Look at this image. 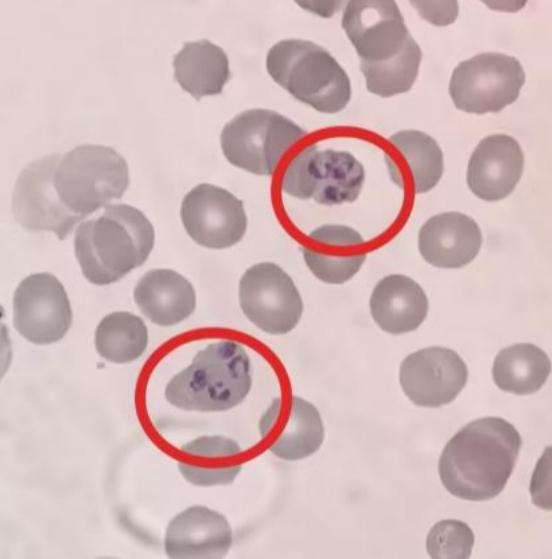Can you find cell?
Segmentation results:
<instances>
[{"instance_id":"1f68e13d","label":"cell","mask_w":552,"mask_h":559,"mask_svg":"<svg viewBox=\"0 0 552 559\" xmlns=\"http://www.w3.org/2000/svg\"><path fill=\"white\" fill-rule=\"evenodd\" d=\"M310 238L324 245H352L363 243L362 236L353 228L345 225H323L310 233Z\"/></svg>"},{"instance_id":"ac0fdd59","label":"cell","mask_w":552,"mask_h":559,"mask_svg":"<svg viewBox=\"0 0 552 559\" xmlns=\"http://www.w3.org/2000/svg\"><path fill=\"white\" fill-rule=\"evenodd\" d=\"M369 306L373 320L383 331L399 335L422 324L428 312V299L413 279L393 274L375 285Z\"/></svg>"},{"instance_id":"4dcf8cb0","label":"cell","mask_w":552,"mask_h":559,"mask_svg":"<svg viewBox=\"0 0 552 559\" xmlns=\"http://www.w3.org/2000/svg\"><path fill=\"white\" fill-rule=\"evenodd\" d=\"M422 18L436 26H446L458 15L457 1H411Z\"/></svg>"},{"instance_id":"44dd1931","label":"cell","mask_w":552,"mask_h":559,"mask_svg":"<svg viewBox=\"0 0 552 559\" xmlns=\"http://www.w3.org/2000/svg\"><path fill=\"white\" fill-rule=\"evenodd\" d=\"M173 67L177 83L197 99L220 94L230 77L227 54L207 39L184 43Z\"/></svg>"},{"instance_id":"30bf717a","label":"cell","mask_w":552,"mask_h":559,"mask_svg":"<svg viewBox=\"0 0 552 559\" xmlns=\"http://www.w3.org/2000/svg\"><path fill=\"white\" fill-rule=\"evenodd\" d=\"M72 323V310L62 283L52 274H31L13 296V324L26 340L48 345L62 339Z\"/></svg>"},{"instance_id":"9c48e42d","label":"cell","mask_w":552,"mask_h":559,"mask_svg":"<svg viewBox=\"0 0 552 559\" xmlns=\"http://www.w3.org/2000/svg\"><path fill=\"white\" fill-rule=\"evenodd\" d=\"M61 156L44 155L23 168L14 185L12 212L24 228L50 231L62 240L85 216L72 212L55 189L54 177Z\"/></svg>"},{"instance_id":"cb8c5ba5","label":"cell","mask_w":552,"mask_h":559,"mask_svg":"<svg viewBox=\"0 0 552 559\" xmlns=\"http://www.w3.org/2000/svg\"><path fill=\"white\" fill-rule=\"evenodd\" d=\"M421 50L409 36L401 49L385 60L361 61L360 68L367 90L380 97H391L409 91L419 71Z\"/></svg>"},{"instance_id":"52a82bcc","label":"cell","mask_w":552,"mask_h":559,"mask_svg":"<svg viewBox=\"0 0 552 559\" xmlns=\"http://www.w3.org/2000/svg\"><path fill=\"white\" fill-rule=\"evenodd\" d=\"M525 83L520 62L485 52L460 62L452 72L449 94L455 107L472 114L499 112L519 97Z\"/></svg>"},{"instance_id":"7c38bea8","label":"cell","mask_w":552,"mask_h":559,"mask_svg":"<svg viewBox=\"0 0 552 559\" xmlns=\"http://www.w3.org/2000/svg\"><path fill=\"white\" fill-rule=\"evenodd\" d=\"M467 380L468 368L458 353L438 346L409 354L399 369L405 395L415 405L428 408L452 402Z\"/></svg>"},{"instance_id":"83f0119b","label":"cell","mask_w":552,"mask_h":559,"mask_svg":"<svg viewBox=\"0 0 552 559\" xmlns=\"http://www.w3.org/2000/svg\"><path fill=\"white\" fill-rule=\"evenodd\" d=\"M181 450L190 459L215 461L239 455L241 446L233 438L214 434L197 437L183 444Z\"/></svg>"},{"instance_id":"4316f807","label":"cell","mask_w":552,"mask_h":559,"mask_svg":"<svg viewBox=\"0 0 552 559\" xmlns=\"http://www.w3.org/2000/svg\"><path fill=\"white\" fill-rule=\"evenodd\" d=\"M302 252L310 271L319 280L329 284H342L350 280L360 270L366 259L364 252L341 257H331L311 249H303Z\"/></svg>"},{"instance_id":"d6986e66","label":"cell","mask_w":552,"mask_h":559,"mask_svg":"<svg viewBox=\"0 0 552 559\" xmlns=\"http://www.w3.org/2000/svg\"><path fill=\"white\" fill-rule=\"evenodd\" d=\"M134 300L153 323L172 326L188 318L196 307L191 283L171 269H153L145 273L134 289Z\"/></svg>"},{"instance_id":"603a6c76","label":"cell","mask_w":552,"mask_h":559,"mask_svg":"<svg viewBox=\"0 0 552 559\" xmlns=\"http://www.w3.org/2000/svg\"><path fill=\"white\" fill-rule=\"evenodd\" d=\"M94 344L105 360L124 364L137 360L148 345V330L141 318L129 312H113L97 325Z\"/></svg>"},{"instance_id":"f546056e","label":"cell","mask_w":552,"mask_h":559,"mask_svg":"<svg viewBox=\"0 0 552 559\" xmlns=\"http://www.w3.org/2000/svg\"><path fill=\"white\" fill-rule=\"evenodd\" d=\"M550 452L551 449L548 447L539 459L530 484V492L534 503L546 510L551 509Z\"/></svg>"},{"instance_id":"2e32d148","label":"cell","mask_w":552,"mask_h":559,"mask_svg":"<svg viewBox=\"0 0 552 559\" xmlns=\"http://www.w3.org/2000/svg\"><path fill=\"white\" fill-rule=\"evenodd\" d=\"M523 168L519 143L509 135L493 134L482 139L471 154L466 180L478 198L499 201L514 190Z\"/></svg>"},{"instance_id":"8fae6325","label":"cell","mask_w":552,"mask_h":559,"mask_svg":"<svg viewBox=\"0 0 552 559\" xmlns=\"http://www.w3.org/2000/svg\"><path fill=\"white\" fill-rule=\"evenodd\" d=\"M180 216L191 239L210 249L238 243L248 223L242 201L228 190L208 183L193 187L184 196Z\"/></svg>"},{"instance_id":"6da1fadb","label":"cell","mask_w":552,"mask_h":559,"mask_svg":"<svg viewBox=\"0 0 552 559\" xmlns=\"http://www.w3.org/2000/svg\"><path fill=\"white\" fill-rule=\"evenodd\" d=\"M522 440L500 417L479 418L463 426L445 445L438 462L444 488L469 501H486L504 489Z\"/></svg>"},{"instance_id":"484cf974","label":"cell","mask_w":552,"mask_h":559,"mask_svg":"<svg viewBox=\"0 0 552 559\" xmlns=\"http://www.w3.org/2000/svg\"><path fill=\"white\" fill-rule=\"evenodd\" d=\"M474 541V533L465 522L441 520L430 529L426 548L434 559H466L470 557Z\"/></svg>"},{"instance_id":"3957f363","label":"cell","mask_w":552,"mask_h":559,"mask_svg":"<svg viewBox=\"0 0 552 559\" xmlns=\"http://www.w3.org/2000/svg\"><path fill=\"white\" fill-rule=\"evenodd\" d=\"M251 388V361L245 348L233 340H220L199 350L168 381L164 395L175 408L215 413L239 406Z\"/></svg>"},{"instance_id":"7402d4cb","label":"cell","mask_w":552,"mask_h":559,"mask_svg":"<svg viewBox=\"0 0 552 559\" xmlns=\"http://www.w3.org/2000/svg\"><path fill=\"white\" fill-rule=\"evenodd\" d=\"M551 372L547 354L538 346L519 343L503 348L496 355L492 376L498 388L517 395L537 392Z\"/></svg>"},{"instance_id":"d6a6232c","label":"cell","mask_w":552,"mask_h":559,"mask_svg":"<svg viewBox=\"0 0 552 559\" xmlns=\"http://www.w3.org/2000/svg\"><path fill=\"white\" fill-rule=\"evenodd\" d=\"M490 9L505 12H514L520 10L525 1H486L484 2Z\"/></svg>"},{"instance_id":"5b68a950","label":"cell","mask_w":552,"mask_h":559,"mask_svg":"<svg viewBox=\"0 0 552 559\" xmlns=\"http://www.w3.org/2000/svg\"><path fill=\"white\" fill-rule=\"evenodd\" d=\"M54 184L61 201L86 217L124 194L129 185L128 165L111 147L78 145L61 156Z\"/></svg>"},{"instance_id":"ba28073f","label":"cell","mask_w":552,"mask_h":559,"mask_svg":"<svg viewBox=\"0 0 552 559\" xmlns=\"http://www.w3.org/2000/svg\"><path fill=\"white\" fill-rule=\"evenodd\" d=\"M239 303L245 316L271 335L289 333L303 312L292 278L272 262L255 264L244 272L239 282Z\"/></svg>"},{"instance_id":"7a4b0ae2","label":"cell","mask_w":552,"mask_h":559,"mask_svg":"<svg viewBox=\"0 0 552 559\" xmlns=\"http://www.w3.org/2000/svg\"><path fill=\"white\" fill-rule=\"evenodd\" d=\"M154 242V228L140 210L114 204L79 224L74 249L84 277L93 284L107 285L141 266Z\"/></svg>"},{"instance_id":"ffe728a7","label":"cell","mask_w":552,"mask_h":559,"mask_svg":"<svg viewBox=\"0 0 552 559\" xmlns=\"http://www.w3.org/2000/svg\"><path fill=\"white\" fill-rule=\"evenodd\" d=\"M365 179L362 164L349 152L320 150L313 143L309 159L311 198L326 205L352 202Z\"/></svg>"},{"instance_id":"f1b7e54d","label":"cell","mask_w":552,"mask_h":559,"mask_svg":"<svg viewBox=\"0 0 552 559\" xmlns=\"http://www.w3.org/2000/svg\"><path fill=\"white\" fill-rule=\"evenodd\" d=\"M241 464L204 467L189 461L180 462L178 471L190 484L197 487L226 486L233 483L241 473Z\"/></svg>"},{"instance_id":"8992f818","label":"cell","mask_w":552,"mask_h":559,"mask_svg":"<svg viewBox=\"0 0 552 559\" xmlns=\"http://www.w3.org/2000/svg\"><path fill=\"white\" fill-rule=\"evenodd\" d=\"M305 131L269 109L243 111L227 122L220 135L224 156L234 166L261 176L271 175L288 148Z\"/></svg>"},{"instance_id":"e0dca14e","label":"cell","mask_w":552,"mask_h":559,"mask_svg":"<svg viewBox=\"0 0 552 559\" xmlns=\"http://www.w3.org/2000/svg\"><path fill=\"white\" fill-rule=\"evenodd\" d=\"M482 245L478 224L460 212H444L429 218L418 234V248L429 264L460 268L474 260Z\"/></svg>"},{"instance_id":"d4e9b609","label":"cell","mask_w":552,"mask_h":559,"mask_svg":"<svg viewBox=\"0 0 552 559\" xmlns=\"http://www.w3.org/2000/svg\"><path fill=\"white\" fill-rule=\"evenodd\" d=\"M390 142L405 159L409 180L415 193L433 189L444 170L443 153L437 142L417 130H402L390 137Z\"/></svg>"},{"instance_id":"4fadbf2b","label":"cell","mask_w":552,"mask_h":559,"mask_svg":"<svg viewBox=\"0 0 552 559\" xmlns=\"http://www.w3.org/2000/svg\"><path fill=\"white\" fill-rule=\"evenodd\" d=\"M341 24L361 61L390 58L410 36L397 4L391 0L349 1Z\"/></svg>"},{"instance_id":"277c9868","label":"cell","mask_w":552,"mask_h":559,"mask_svg":"<svg viewBox=\"0 0 552 559\" xmlns=\"http://www.w3.org/2000/svg\"><path fill=\"white\" fill-rule=\"evenodd\" d=\"M269 76L298 101L332 114L351 99L350 79L338 61L323 47L303 39L275 43L265 60Z\"/></svg>"},{"instance_id":"5bb4252c","label":"cell","mask_w":552,"mask_h":559,"mask_svg":"<svg viewBox=\"0 0 552 559\" xmlns=\"http://www.w3.org/2000/svg\"><path fill=\"white\" fill-rule=\"evenodd\" d=\"M163 543L171 559H220L232 547L233 529L221 512L193 505L169 521Z\"/></svg>"},{"instance_id":"9a60e30c","label":"cell","mask_w":552,"mask_h":559,"mask_svg":"<svg viewBox=\"0 0 552 559\" xmlns=\"http://www.w3.org/2000/svg\"><path fill=\"white\" fill-rule=\"evenodd\" d=\"M281 407L280 402L274 400L259 420L261 435L280 424L269 445L270 453L288 462L314 455L321 448L325 437L324 422L318 408L300 396L290 399L284 416H281Z\"/></svg>"}]
</instances>
